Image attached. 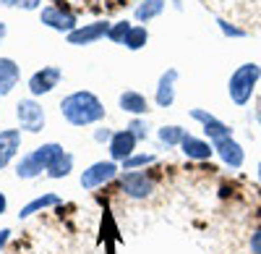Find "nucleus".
<instances>
[{
  "label": "nucleus",
  "instance_id": "a878e982",
  "mask_svg": "<svg viewBox=\"0 0 261 254\" xmlns=\"http://www.w3.org/2000/svg\"><path fill=\"white\" fill-rule=\"evenodd\" d=\"M217 24H220V27H222V32H225V34H230V37H243V32H241V29H235V27H230L227 21H217Z\"/></svg>",
  "mask_w": 261,
  "mask_h": 254
},
{
  "label": "nucleus",
  "instance_id": "72a5a7b5",
  "mask_svg": "<svg viewBox=\"0 0 261 254\" xmlns=\"http://www.w3.org/2000/svg\"><path fill=\"white\" fill-rule=\"evenodd\" d=\"M258 121H261V116H258Z\"/></svg>",
  "mask_w": 261,
  "mask_h": 254
},
{
  "label": "nucleus",
  "instance_id": "dca6fc26",
  "mask_svg": "<svg viewBox=\"0 0 261 254\" xmlns=\"http://www.w3.org/2000/svg\"><path fill=\"white\" fill-rule=\"evenodd\" d=\"M180 147H183V155H186V157H191V160H206V157H212V152H214L206 142L196 139V136H191V134H186V136H183Z\"/></svg>",
  "mask_w": 261,
  "mask_h": 254
},
{
  "label": "nucleus",
  "instance_id": "2f4dec72",
  "mask_svg": "<svg viewBox=\"0 0 261 254\" xmlns=\"http://www.w3.org/2000/svg\"><path fill=\"white\" fill-rule=\"evenodd\" d=\"M3 37H6V24L0 21V39H3Z\"/></svg>",
  "mask_w": 261,
  "mask_h": 254
},
{
  "label": "nucleus",
  "instance_id": "cd10ccee",
  "mask_svg": "<svg viewBox=\"0 0 261 254\" xmlns=\"http://www.w3.org/2000/svg\"><path fill=\"white\" fill-rule=\"evenodd\" d=\"M39 3H42V0H18V6H21V8H27V11H34Z\"/></svg>",
  "mask_w": 261,
  "mask_h": 254
},
{
  "label": "nucleus",
  "instance_id": "4be33fe9",
  "mask_svg": "<svg viewBox=\"0 0 261 254\" xmlns=\"http://www.w3.org/2000/svg\"><path fill=\"white\" fill-rule=\"evenodd\" d=\"M130 29H134V27H130L128 21H118L115 27H110V32H107V37H110L113 42H120V45H123V42H125V37H128V32H130Z\"/></svg>",
  "mask_w": 261,
  "mask_h": 254
},
{
  "label": "nucleus",
  "instance_id": "aec40b11",
  "mask_svg": "<svg viewBox=\"0 0 261 254\" xmlns=\"http://www.w3.org/2000/svg\"><path fill=\"white\" fill-rule=\"evenodd\" d=\"M146 39H149V32H146L144 27H134V29L128 32V37H125L123 45H125L128 50H141V48L146 45Z\"/></svg>",
  "mask_w": 261,
  "mask_h": 254
},
{
  "label": "nucleus",
  "instance_id": "f03ea898",
  "mask_svg": "<svg viewBox=\"0 0 261 254\" xmlns=\"http://www.w3.org/2000/svg\"><path fill=\"white\" fill-rule=\"evenodd\" d=\"M63 155H65V152H63L60 144H55V142L42 144V147H37L32 155H27L24 160L18 163L16 173H18V178H34V176H39L42 171H53V168L63 160Z\"/></svg>",
  "mask_w": 261,
  "mask_h": 254
},
{
  "label": "nucleus",
  "instance_id": "9b49d317",
  "mask_svg": "<svg viewBox=\"0 0 261 254\" xmlns=\"http://www.w3.org/2000/svg\"><path fill=\"white\" fill-rule=\"evenodd\" d=\"M214 150H217V155L222 157L225 165H230V168H241V165H243V157H246V155H243V147L238 144L232 136L214 142Z\"/></svg>",
  "mask_w": 261,
  "mask_h": 254
},
{
  "label": "nucleus",
  "instance_id": "4468645a",
  "mask_svg": "<svg viewBox=\"0 0 261 254\" xmlns=\"http://www.w3.org/2000/svg\"><path fill=\"white\" fill-rule=\"evenodd\" d=\"M175 79H178V71L170 68L162 74L160 79V87H157V105L160 108H170L175 102Z\"/></svg>",
  "mask_w": 261,
  "mask_h": 254
},
{
  "label": "nucleus",
  "instance_id": "423d86ee",
  "mask_svg": "<svg viewBox=\"0 0 261 254\" xmlns=\"http://www.w3.org/2000/svg\"><path fill=\"white\" fill-rule=\"evenodd\" d=\"M63 79V71L58 66H45L42 71H37L32 79H29V92L37 97V95H47L58 87V81Z\"/></svg>",
  "mask_w": 261,
  "mask_h": 254
},
{
  "label": "nucleus",
  "instance_id": "c756f323",
  "mask_svg": "<svg viewBox=\"0 0 261 254\" xmlns=\"http://www.w3.org/2000/svg\"><path fill=\"white\" fill-rule=\"evenodd\" d=\"M6 204H8V202H6V197H3V192H0V215H3V213H6Z\"/></svg>",
  "mask_w": 261,
  "mask_h": 254
},
{
  "label": "nucleus",
  "instance_id": "5701e85b",
  "mask_svg": "<svg viewBox=\"0 0 261 254\" xmlns=\"http://www.w3.org/2000/svg\"><path fill=\"white\" fill-rule=\"evenodd\" d=\"M149 163H154V155H130L128 160H123V171H134V168H141Z\"/></svg>",
  "mask_w": 261,
  "mask_h": 254
},
{
  "label": "nucleus",
  "instance_id": "20e7f679",
  "mask_svg": "<svg viewBox=\"0 0 261 254\" xmlns=\"http://www.w3.org/2000/svg\"><path fill=\"white\" fill-rule=\"evenodd\" d=\"M16 116H18L21 129L29 131V134L42 131V126H45V110H42V105H37L34 100H21L16 105Z\"/></svg>",
  "mask_w": 261,
  "mask_h": 254
},
{
  "label": "nucleus",
  "instance_id": "6e6552de",
  "mask_svg": "<svg viewBox=\"0 0 261 254\" xmlns=\"http://www.w3.org/2000/svg\"><path fill=\"white\" fill-rule=\"evenodd\" d=\"M42 24H47L50 29H58V32H65V34H71L76 29V16L68 13V11H63V8H42Z\"/></svg>",
  "mask_w": 261,
  "mask_h": 254
},
{
  "label": "nucleus",
  "instance_id": "f3484780",
  "mask_svg": "<svg viewBox=\"0 0 261 254\" xmlns=\"http://www.w3.org/2000/svg\"><path fill=\"white\" fill-rule=\"evenodd\" d=\"M120 108L130 116H144L149 110V105H146V97L139 95V92H123L120 95Z\"/></svg>",
  "mask_w": 261,
  "mask_h": 254
},
{
  "label": "nucleus",
  "instance_id": "473e14b6",
  "mask_svg": "<svg viewBox=\"0 0 261 254\" xmlns=\"http://www.w3.org/2000/svg\"><path fill=\"white\" fill-rule=\"evenodd\" d=\"M258 178H261V165H258Z\"/></svg>",
  "mask_w": 261,
  "mask_h": 254
},
{
  "label": "nucleus",
  "instance_id": "f257e3e1",
  "mask_svg": "<svg viewBox=\"0 0 261 254\" xmlns=\"http://www.w3.org/2000/svg\"><path fill=\"white\" fill-rule=\"evenodd\" d=\"M60 113L73 126H89L105 118V105L92 92H73L60 102Z\"/></svg>",
  "mask_w": 261,
  "mask_h": 254
},
{
  "label": "nucleus",
  "instance_id": "412c9836",
  "mask_svg": "<svg viewBox=\"0 0 261 254\" xmlns=\"http://www.w3.org/2000/svg\"><path fill=\"white\" fill-rule=\"evenodd\" d=\"M186 136V131L180 129V126H165V129H160V142L162 144H180Z\"/></svg>",
  "mask_w": 261,
  "mask_h": 254
},
{
  "label": "nucleus",
  "instance_id": "6ab92c4d",
  "mask_svg": "<svg viewBox=\"0 0 261 254\" xmlns=\"http://www.w3.org/2000/svg\"><path fill=\"white\" fill-rule=\"evenodd\" d=\"M165 11V0H144V3L136 8V18L139 21H149Z\"/></svg>",
  "mask_w": 261,
  "mask_h": 254
},
{
  "label": "nucleus",
  "instance_id": "393cba45",
  "mask_svg": "<svg viewBox=\"0 0 261 254\" xmlns=\"http://www.w3.org/2000/svg\"><path fill=\"white\" fill-rule=\"evenodd\" d=\"M130 134H134L136 139H144L146 136V126L141 123V121H134V123H130V129H128Z\"/></svg>",
  "mask_w": 261,
  "mask_h": 254
},
{
  "label": "nucleus",
  "instance_id": "39448f33",
  "mask_svg": "<svg viewBox=\"0 0 261 254\" xmlns=\"http://www.w3.org/2000/svg\"><path fill=\"white\" fill-rule=\"evenodd\" d=\"M118 173V165L113 160H107V163H94L92 168H86V171L81 173V186L84 189H97L107 181H113Z\"/></svg>",
  "mask_w": 261,
  "mask_h": 254
},
{
  "label": "nucleus",
  "instance_id": "0eeeda50",
  "mask_svg": "<svg viewBox=\"0 0 261 254\" xmlns=\"http://www.w3.org/2000/svg\"><path fill=\"white\" fill-rule=\"evenodd\" d=\"M123 192L134 199H146L151 192H154V181H151L146 173H125L123 176Z\"/></svg>",
  "mask_w": 261,
  "mask_h": 254
},
{
  "label": "nucleus",
  "instance_id": "9d476101",
  "mask_svg": "<svg viewBox=\"0 0 261 254\" xmlns=\"http://www.w3.org/2000/svg\"><path fill=\"white\" fill-rule=\"evenodd\" d=\"M191 118H196V121H201L204 123V131L209 134V139H214V142H220V139H227V136H232L230 134V126L227 123H222L220 118H214L212 113H206V110H191Z\"/></svg>",
  "mask_w": 261,
  "mask_h": 254
},
{
  "label": "nucleus",
  "instance_id": "7c9ffc66",
  "mask_svg": "<svg viewBox=\"0 0 261 254\" xmlns=\"http://www.w3.org/2000/svg\"><path fill=\"white\" fill-rule=\"evenodd\" d=\"M3 6H18V0H0Z\"/></svg>",
  "mask_w": 261,
  "mask_h": 254
},
{
  "label": "nucleus",
  "instance_id": "f8f14e48",
  "mask_svg": "<svg viewBox=\"0 0 261 254\" xmlns=\"http://www.w3.org/2000/svg\"><path fill=\"white\" fill-rule=\"evenodd\" d=\"M136 136L130 134L128 129L125 131H118V134H113V139H110V155H113V160H128L130 155H134V147H136Z\"/></svg>",
  "mask_w": 261,
  "mask_h": 254
},
{
  "label": "nucleus",
  "instance_id": "c85d7f7f",
  "mask_svg": "<svg viewBox=\"0 0 261 254\" xmlns=\"http://www.w3.org/2000/svg\"><path fill=\"white\" fill-rule=\"evenodd\" d=\"M8 234H11L8 228H3V230H0V249H3V244L8 241Z\"/></svg>",
  "mask_w": 261,
  "mask_h": 254
},
{
  "label": "nucleus",
  "instance_id": "2eb2a0df",
  "mask_svg": "<svg viewBox=\"0 0 261 254\" xmlns=\"http://www.w3.org/2000/svg\"><path fill=\"white\" fill-rule=\"evenodd\" d=\"M16 81H18V66L11 58H0V97L11 95Z\"/></svg>",
  "mask_w": 261,
  "mask_h": 254
},
{
  "label": "nucleus",
  "instance_id": "b1692460",
  "mask_svg": "<svg viewBox=\"0 0 261 254\" xmlns=\"http://www.w3.org/2000/svg\"><path fill=\"white\" fill-rule=\"evenodd\" d=\"M71 165H73V157H71L68 152H65V155H63V160H60V163L53 168V171H50V176H53V178H63V176H68V173H71Z\"/></svg>",
  "mask_w": 261,
  "mask_h": 254
},
{
  "label": "nucleus",
  "instance_id": "7ed1b4c3",
  "mask_svg": "<svg viewBox=\"0 0 261 254\" xmlns=\"http://www.w3.org/2000/svg\"><path fill=\"white\" fill-rule=\"evenodd\" d=\"M261 79V66L256 63H243L232 76H230V84H227V92L232 97L235 105H246L256 89V81Z\"/></svg>",
  "mask_w": 261,
  "mask_h": 254
},
{
  "label": "nucleus",
  "instance_id": "ddd939ff",
  "mask_svg": "<svg viewBox=\"0 0 261 254\" xmlns=\"http://www.w3.org/2000/svg\"><path fill=\"white\" fill-rule=\"evenodd\" d=\"M18 147H21V131L18 129L0 131V171L13 160V155L18 152Z\"/></svg>",
  "mask_w": 261,
  "mask_h": 254
},
{
  "label": "nucleus",
  "instance_id": "a211bd4d",
  "mask_svg": "<svg viewBox=\"0 0 261 254\" xmlns=\"http://www.w3.org/2000/svg\"><path fill=\"white\" fill-rule=\"evenodd\" d=\"M55 204H60V197H55V194H45V197H37V199H32L24 210L18 213V218H32L34 213H39V210H45V207H55Z\"/></svg>",
  "mask_w": 261,
  "mask_h": 254
},
{
  "label": "nucleus",
  "instance_id": "bb28decb",
  "mask_svg": "<svg viewBox=\"0 0 261 254\" xmlns=\"http://www.w3.org/2000/svg\"><path fill=\"white\" fill-rule=\"evenodd\" d=\"M251 251L253 254H261V230H256V234L251 236Z\"/></svg>",
  "mask_w": 261,
  "mask_h": 254
},
{
  "label": "nucleus",
  "instance_id": "1a4fd4ad",
  "mask_svg": "<svg viewBox=\"0 0 261 254\" xmlns=\"http://www.w3.org/2000/svg\"><path fill=\"white\" fill-rule=\"evenodd\" d=\"M107 32H110V24H107V21H94V24L73 29L68 34V42L71 45H92V42H97L99 37H107Z\"/></svg>",
  "mask_w": 261,
  "mask_h": 254
}]
</instances>
